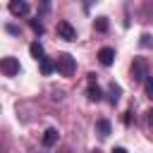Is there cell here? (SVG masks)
I'll list each match as a JSON object with an SVG mask.
<instances>
[{
	"label": "cell",
	"mask_w": 153,
	"mask_h": 153,
	"mask_svg": "<svg viewBox=\"0 0 153 153\" xmlns=\"http://www.w3.org/2000/svg\"><path fill=\"white\" fill-rule=\"evenodd\" d=\"M55 69H57V74H62V76H72V74L76 72V60H74L69 53H60L57 60H55Z\"/></svg>",
	"instance_id": "1"
},
{
	"label": "cell",
	"mask_w": 153,
	"mask_h": 153,
	"mask_svg": "<svg viewBox=\"0 0 153 153\" xmlns=\"http://www.w3.org/2000/svg\"><path fill=\"white\" fill-rule=\"evenodd\" d=\"M55 31H57V38H62V41H76V29L69 24V22H57V26H55Z\"/></svg>",
	"instance_id": "2"
},
{
	"label": "cell",
	"mask_w": 153,
	"mask_h": 153,
	"mask_svg": "<svg viewBox=\"0 0 153 153\" xmlns=\"http://www.w3.org/2000/svg\"><path fill=\"white\" fill-rule=\"evenodd\" d=\"M146 76H148L146 60H143V57H134V62H131V79H134V81H143Z\"/></svg>",
	"instance_id": "3"
},
{
	"label": "cell",
	"mask_w": 153,
	"mask_h": 153,
	"mask_svg": "<svg viewBox=\"0 0 153 153\" xmlns=\"http://www.w3.org/2000/svg\"><path fill=\"white\" fill-rule=\"evenodd\" d=\"M0 74H5V76L19 74V60L17 57H0Z\"/></svg>",
	"instance_id": "4"
},
{
	"label": "cell",
	"mask_w": 153,
	"mask_h": 153,
	"mask_svg": "<svg viewBox=\"0 0 153 153\" xmlns=\"http://www.w3.org/2000/svg\"><path fill=\"white\" fill-rule=\"evenodd\" d=\"M7 10H10L12 17H24V14H29V2L26 0H10Z\"/></svg>",
	"instance_id": "5"
},
{
	"label": "cell",
	"mask_w": 153,
	"mask_h": 153,
	"mask_svg": "<svg viewBox=\"0 0 153 153\" xmlns=\"http://www.w3.org/2000/svg\"><path fill=\"white\" fill-rule=\"evenodd\" d=\"M98 62H100L103 67H110V65L115 62V50H112V48H100V50H98Z\"/></svg>",
	"instance_id": "6"
},
{
	"label": "cell",
	"mask_w": 153,
	"mask_h": 153,
	"mask_svg": "<svg viewBox=\"0 0 153 153\" xmlns=\"http://www.w3.org/2000/svg\"><path fill=\"white\" fill-rule=\"evenodd\" d=\"M86 96H88V100H91V103H100V100H103V91H100V86H98L96 81H91V84H88Z\"/></svg>",
	"instance_id": "7"
},
{
	"label": "cell",
	"mask_w": 153,
	"mask_h": 153,
	"mask_svg": "<svg viewBox=\"0 0 153 153\" xmlns=\"http://www.w3.org/2000/svg\"><path fill=\"white\" fill-rule=\"evenodd\" d=\"M57 139H60V134H57V129H45V134H43V146L45 148H50V146H55L57 143Z\"/></svg>",
	"instance_id": "8"
},
{
	"label": "cell",
	"mask_w": 153,
	"mask_h": 153,
	"mask_svg": "<svg viewBox=\"0 0 153 153\" xmlns=\"http://www.w3.org/2000/svg\"><path fill=\"white\" fill-rule=\"evenodd\" d=\"M96 129H98V136H100V139H108L112 127H110V122H108V120H98V122H96Z\"/></svg>",
	"instance_id": "9"
},
{
	"label": "cell",
	"mask_w": 153,
	"mask_h": 153,
	"mask_svg": "<svg viewBox=\"0 0 153 153\" xmlns=\"http://www.w3.org/2000/svg\"><path fill=\"white\" fill-rule=\"evenodd\" d=\"M38 65H41V72H43V74L55 72V60H50V57H41V60H38Z\"/></svg>",
	"instance_id": "10"
},
{
	"label": "cell",
	"mask_w": 153,
	"mask_h": 153,
	"mask_svg": "<svg viewBox=\"0 0 153 153\" xmlns=\"http://www.w3.org/2000/svg\"><path fill=\"white\" fill-rule=\"evenodd\" d=\"M120 96H122V88H120L117 84H110V91H108V100L115 105V103H120Z\"/></svg>",
	"instance_id": "11"
},
{
	"label": "cell",
	"mask_w": 153,
	"mask_h": 153,
	"mask_svg": "<svg viewBox=\"0 0 153 153\" xmlns=\"http://www.w3.org/2000/svg\"><path fill=\"white\" fill-rule=\"evenodd\" d=\"M29 53H31V57H33V60H36V62H38V60H41V57H43V45H41V43H38V41H33V43H31V45H29Z\"/></svg>",
	"instance_id": "12"
},
{
	"label": "cell",
	"mask_w": 153,
	"mask_h": 153,
	"mask_svg": "<svg viewBox=\"0 0 153 153\" xmlns=\"http://www.w3.org/2000/svg\"><path fill=\"white\" fill-rule=\"evenodd\" d=\"M93 29H96V31H100V33H105V31L110 29V24H108V19H105V17H98V19L93 22Z\"/></svg>",
	"instance_id": "13"
},
{
	"label": "cell",
	"mask_w": 153,
	"mask_h": 153,
	"mask_svg": "<svg viewBox=\"0 0 153 153\" xmlns=\"http://www.w3.org/2000/svg\"><path fill=\"white\" fill-rule=\"evenodd\" d=\"M143 88H146V96L153 98V76H146L143 79Z\"/></svg>",
	"instance_id": "14"
},
{
	"label": "cell",
	"mask_w": 153,
	"mask_h": 153,
	"mask_svg": "<svg viewBox=\"0 0 153 153\" xmlns=\"http://www.w3.org/2000/svg\"><path fill=\"white\" fill-rule=\"evenodd\" d=\"M31 29H33L36 33H43V24L38 22V17H36V19H31Z\"/></svg>",
	"instance_id": "15"
},
{
	"label": "cell",
	"mask_w": 153,
	"mask_h": 153,
	"mask_svg": "<svg viewBox=\"0 0 153 153\" xmlns=\"http://www.w3.org/2000/svg\"><path fill=\"white\" fill-rule=\"evenodd\" d=\"M50 10V0H41V14H45Z\"/></svg>",
	"instance_id": "16"
},
{
	"label": "cell",
	"mask_w": 153,
	"mask_h": 153,
	"mask_svg": "<svg viewBox=\"0 0 153 153\" xmlns=\"http://www.w3.org/2000/svg\"><path fill=\"white\" fill-rule=\"evenodd\" d=\"M141 45H143V48H148V45H151V36H148V33H143V36H141Z\"/></svg>",
	"instance_id": "17"
},
{
	"label": "cell",
	"mask_w": 153,
	"mask_h": 153,
	"mask_svg": "<svg viewBox=\"0 0 153 153\" xmlns=\"http://www.w3.org/2000/svg\"><path fill=\"white\" fill-rule=\"evenodd\" d=\"M7 31H10V33H14V36H17V33H19V29H17V26H12V24H10V26H7Z\"/></svg>",
	"instance_id": "18"
},
{
	"label": "cell",
	"mask_w": 153,
	"mask_h": 153,
	"mask_svg": "<svg viewBox=\"0 0 153 153\" xmlns=\"http://www.w3.org/2000/svg\"><path fill=\"white\" fill-rule=\"evenodd\" d=\"M146 115H148V124L153 127V110H151V112H146Z\"/></svg>",
	"instance_id": "19"
}]
</instances>
